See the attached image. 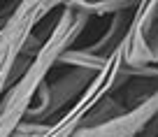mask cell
I'll return each mask as SVG.
<instances>
[{
    "label": "cell",
    "instance_id": "obj_1",
    "mask_svg": "<svg viewBox=\"0 0 158 137\" xmlns=\"http://www.w3.org/2000/svg\"><path fill=\"white\" fill-rule=\"evenodd\" d=\"M89 26V16L81 12H74L70 7H60V14L56 19L54 28L44 37L42 49L33 58L30 68L7 88L0 102V137H12L21 121H26L30 107L35 102L40 86L47 81V74L58 65L60 56L79 39V35Z\"/></svg>",
    "mask_w": 158,
    "mask_h": 137
},
{
    "label": "cell",
    "instance_id": "obj_4",
    "mask_svg": "<svg viewBox=\"0 0 158 137\" xmlns=\"http://www.w3.org/2000/svg\"><path fill=\"white\" fill-rule=\"evenodd\" d=\"M158 33V0L137 2L133 12L126 37L118 47L121 60L128 72H144L158 68L156 56L151 51V39Z\"/></svg>",
    "mask_w": 158,
    "mask_h": 137
},
{
    "label": "cell",
    "instance_id": "obj_2",
    "mask_svg": "<svg viewBox=\"0 0 158 137\" xmlns=\"http://www.w3.org/2000/svg\"><path fill=\"white\" fill-rule=\"evenodd\" d=\"M60 7L63 2H56V0L51 2L49 0H21L12 7L7 19L2 21L0 26V102H2V95L7 93V88L12 86V72H14V65L26 42L35 33L40 21L49 12L60 10Z\"/></svg>",
    "mask_w": 158,
    "mask_h": 137
},
{
    "label": "cell",
    "instance_id": "obj_8",
    "mask_svg": "<svg viewBox=\"0 0 158 137\" xmlns=\"http://www.w3.org/2000/svg\"><path fill=\"white\" fill-rule=\"evenodd\" d=\"M47 128H49V123H40V121L26 118V121H21L19 126H16V130L12 132V137H42L47 132Z\"/></svg>",
    "mask_w": 158,
    "mask_h": 137
},
{
    "label": "cell",
    "instance_id": "obj_3",
    "mask_svg": "<svg viewBox=\"0 0 158 137\" xmlns=\"http://www.w3.org/2000/svg\"><path fill=\"white\" fill-rule=\"evenodd\" d=\"M130 81L128 72L123 68L121 60V51H114L109 56V63L105 65V70H100L95 74V79L91 81V86L86 88V93L77 100L70 109H65L54 123H49L47 132L42 137H72L79 128H84L89 121V114L93 112V107L107 95H114L118 88H123Z\"/></svg>",
    "mask_w": 158,
    "mask_h": 137
},
{
    "label": "cell",
    "instance_id": "obj_7",
    "mask_svg": "<svg viewBox=\"0 0 158 137\" xmlns=\"http://www.w3.org/2000/svg\"><path fill=\"white\" fill-rule=\"evenodd\" d=\"M137 2L133 0H68L63 7H70L74 12H81L91 19V16H114L118 12L133 10Z\"/></svg>",
    "mask_w": 158,
    "mask_h": 137
},
{
    "label": "cell",
    "instance_id": "obj_5",
    "mask_svg": "<svg viewBox=\"0 0 158 137\" xmlns=\"http://www.w3.org/2000/svg\"><path fill=\"white\" fill-rule=\"evenodd\" d=\"M93 79H95V72H91V70H77V68H70L68 72L56 77L54 81L47 79L40 86L37 95H35V102H33V107H30L26 118L40 121V123H49L47 118L60 114L68 105L72 107L86 93V88L91 86Z\"/></svg>",
    "mask_w": 158,
    "mask_h": 137
},
{
    "label": "cell",
    "instance_id": "obj_9",
    "mask_svg": "<svg viewBox=\"0 0 158 137\" xmlns=\"http://www.w3.org/2000/svg\"><path fill=\"white\" fill-rule=\"evenodd\" d=\"M156 63H158V54H156Z\"/></svg>",
    "mask_w": 158,
    "mask_h": 137
},
{
    "label": "cell",
    "instance_id": "obj_6",
    "mask_svg": "<svg viewBox=\"0 0 158 137\" xmlns=\"http://www.w3.org/2000/svg\"><path fill=\"white\" fill-rule=\"evenodd\" d=\"M156 118H158V91L149 100H144L142 105L128 109L126 114L95 123V126H84L72 137H137Z\"/></svg>",
    "mask_w": 158,
    "mask_h": 137
}]
</instances>
